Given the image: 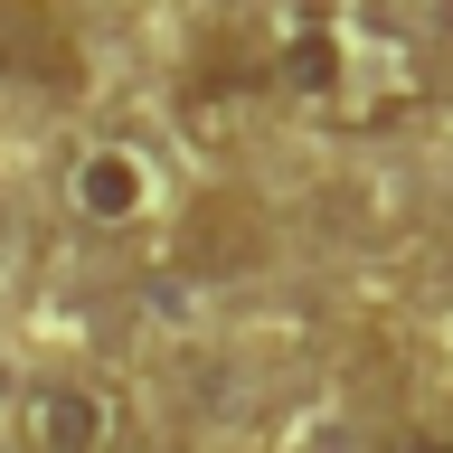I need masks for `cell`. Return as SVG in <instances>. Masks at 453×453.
Segmentation results:
<instances>
[{
	"label": "cell",
	"instance_id": "obj_1",
	"mask_svg": "<svg viewBox=\"0 0 453 453\" xmlns=\"http://www.w3.org/2000/svg\"><path fill=\"white\" fill-rule=\"evenodd\" d=\"M113 434H123V406L104 378L57 368L19 388V453H113Z\"/></svg>",
	"mask_w": 453,
	"mask_h": 453
},
{
	"label": "cell",
	"instance_id": "obj_2",
	"mask_svg": "<svg viewBox=\"0 0 453 453\" xmlns=\"http://www.w3.org/2000/svg\"><path fill=\"white\" fill-rule=\"evenodd\" d=\"M85 48H76V28L57 19L48 0H0V76H19V85H76Z\"/></svg>",
	"mask_w": 453,
	"mask_h": 453
},
{
	"label": "cell",
	"instance_id": "obj_3",
	"mask_svg": "<svg viewBox=\"0 0 453 453\" xmlns=\"http://www.w3.org/2000/svg\"><path fill=\"white\" fill-rule=\"evenodd\" d=\"M66 208H76L85 226H133L142 208H151V170H142L123 142H95V151H76V170H66Z\"/></svg>",
	"mask_w": 453,
	"mask_h": 453
},
{
	"label": "cell",
	"instance_id": "obj_4",
	"mask_svg": "<svg viewBox=\"0 0 453 453\" xmlns=\"http://www.w3.org/2000/svg\"><path fill=\"white\" fill-rule=\"evenodd\" d=\"M274 76L293 85V95H311V104H331L340 76H349V38H340L331 19H303V28L274 48Z\"/></svg>",
	"mask_w": 453,
	"mask_h": 453
},
{
	"label": "cell",
	"instance_id": "obj_5",
	"mask_svg": "<svg viewBox=\"0 0 453 453\" xmlns=\"http://www.w3.org/2000/svg\"><path fill=\"white\" fill-rule=\"evenodd\" d=\"M388 453H453V434H434V425H406Z\"/></svg>",
	"mask_w": 453,
	"mask_h": 453
},
{
	"label": "cell",
	"instance_id": "obj_6",
	"mask_svg": "<svg viewBox=\"0 0 453 453\" xmlns=\"http://www.w3.org/2000/svg\"><path fill=\"white\" fill-rule=\"evenodd\" d=\"M434 76L453 85V10H444V48H434Z\"/></svg>",
	"mask_w": 453,
	"mask_h": 453
}]
</instances>
